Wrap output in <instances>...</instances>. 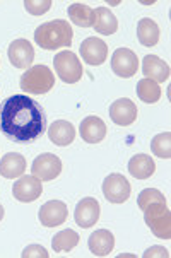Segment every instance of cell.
<instances>
[{
	"label": "cell",
	"mask_w": 171,
	"mask_h": 258,
	"mask_svg": "<svg viewBox=\"0 0 171 258\" xmlns=\"http://www.w3.org/2000/svg\"><path fill=\"white\" fill-rule=\"evenodd\" d=\"M156 171L154 159L147 154H137L129 161V173L137 180H147Z\"/></svg>",
	"instance_id": "obj_20"
},
{
	"label": "cell",
	"mask_w": 171,
	"mask_h": 258,
	"mask_svg": "<svg viewBox=\"0 0 171 258\" xmlns=\"http://www.w3.org/2000/svg\"><path fill=\"white\" fill-rule=\"evenodd\" d=\"M31 171H33V176H36L38 180L51 181L62 173V161H60L59 156L45 152V154L38 156L36 159L33 161Z\"/></svg>",
	"instance_id": "obj_7"
},
{
	"label": "cell",
	"mask_w": 171,
	"mask_h": 258,
	"mask_svg": "<svg viewBox=\"0 0 171 258\" xmlns=\"http://www.w3.org/2000/svg\"><path fill=\"white\" fill-rule=\"evenodd\" d=\"M69 211L67 205L62 200H50L45 205H41L39 209V222L45 227H55V226H62L67 221Z\"/></svg>",
	"instance_id": "obj_10"
},
{
	"label": "cell",
	"mask_w": 171,
	"mask_h": 258,
	"mask_svg": "<svg viewBox=\"0 0 171 258\" xmlns=\"http://www.w3.org/2000/svg\"><path fill=\"white\" fill-rule=\"evenodd\" d=\"M43 191V185L41 180H38L36 176H21L19 180L14 183L12 186V195H14L16 200L19 202H34L36 199H39Z\"/></svg>",
	"instance_id": "obj_9"
},
{
	"label": "cell",
	"mask_w": 171,
	"mask_h": 258,
	"mask_svg": "<svg viewBox=\"0 0 171 258\" xmlns=\"http://www.w3.org/2000/svg\"><path fill=\"white\" fill-rule=\"evenodd\" d=\"M130 183L129 180L124 176V174H118V173H111L104 178L103 181V194L106 197L108 202L111 204H124L129 200L130 197Z\"/></svg>",
	"instance_id": "obj_6"
},
{
	"label": "cell",
	"mask_w": 171,
	"mask_h": 258,
	"mask_svg": "<svg viewBox=\"0 0 171 258\" xmlns=\"http://www.w3.org/2000/svg\"><path fill=\"white\" fill-rule=\"evenodd\" d=\"M53 65L56 76L62 79L64 82H67V84H76V82L81 81L82 74H84L81 60L70 50H64L60 53H56L53 58Z\"/></svg>",
	"instance_id": "obj_5"
},
{
	"label": "cell",
	"mask_w": 171,
	"mask_h": 258,
	"mask_svg": "<svg viewBox=\"0 0 171 258\" xmlns=\"http://www.w3.org/2000/svg\"><path fill=\"white\" fill-rule=\"evenodd\" d=\"M26 171V159L17 152H9L0 159V174L7 180L21 178Z\"/></svg>",
	"instance_id": "obj_19"
},
{
	"label": "cell",
	"mask_w": 171,
	"mask_h": 258,
	"mask_svg": "<svg viewBox=\"0 0 171 258\" xmlns=\"http://www.w3.org/2000/svg\"><path fill=\"white\" fill-rule=\"evenodd\" d=\"M164 195L161 194L159 190H156V188H146V190H142L137 197V204H139V209L140 211H144V209L147 207V205L154 204V202H163Z\"/></svg>",
	"instance_id": "obj_27"
},
{
	"label": "cell",
	"mask_w": 171,
	"mask_h": 258,
	"mask_svg": "<svg viewBox=\"0 0 171 258\" xmlns=\"http://www.w3.org/2000/svg\"><path fill=\"white\" fill-rule=\"evenodd\" d=\"M137 38L140 45L144 46L157 45V41H159V26L152 19H149V17H144L137 24Z\"/></svg>",
	"instance_id": "obj_22"
},
{
	"label": "cell",
	"mask_w": 171,
	"mask_h": 258,
	"mask_svg": "<svg viewBox=\"0 0 171 258\" xmlns=\"http://www.w3.org/2000/svg\"><path fill=\"white\" fill-rule=\"evenodd\" d=\"M137 96L147 104L157 103L161 98V87L157 86L154 81L142 79V81H139V84H137Z\"/></svg>",
	"instance_id": "obj_25"
},
{
	"label": "cell",
	"mask_w": 171,
	"mask_h": 258,
	"mask_svg": "<svg viewBox=\"0 0 171 258\" xmlns=\"http://www.w3.org/2000/svg\"><path fill=\"white\" fill-rule=\"evenodd\" d=\"M51 0H41V2H36V0H26L24 2V7L29 14L33 16H41V14H46L48 11L51 9Z\"/></svg>",
	"instance_id": "obj_28"
},
{
	"label": "cell",
	"mask_w": 171,
	"mask_h": 258,
	"mask_svg": "<svg viewBox=\"0 0 171 258\" xmlns=\"http://www.w3.org/2000/svg\"><path fill=\"white\" fill-rule=\"evenodd\" d=\"M144 219L152 234L161 239L171 238V214L168 211L166 200L163 202H154L144 209Z\"/></svg>",
	"instance_id": "obj_4"
},
{
	"label": "cell",
	"mask_w": 171,
	"mask_h": 258,
	"mask_svg": "<svg viewBox=\"0 0 171 258\" xmlns=\"http://www.w3.org/2000/svg\"><path fill=\"white\" fill-rule=\"evenodd\" d=\"M142 72L146 79L154 81L156 84L166 82L169 79V65L156 55H147L142 60Z\"/></svg>",
	"instance_id": "obj_16"
},
{
	"label": "cell",
	"mask_w": 171,
	"mask_h": 258,
	"mask_svg": "<svg viewBox=\"0 0 171 258\" xmlns=\"http://www.w3.org/2000/svg\"><path fill=\"white\" fill-rule=\"evenodd\" d=\"M87 246L94 256H106L115 248V236L108 229H98L89 236Z\"/></svg>",
	"instance_id": "obj_17"
},
{
	"label": "cell",
	"mask_w": 171,
	"mask_h": 258,
	"mask_svg": "<svg viewBox=\"0 0 171 258\" xmlns=\"http://www.w3.org/2000/svg\"><path fill=\"white\" fill-rule=\"evenodd\" d=\"M2 219H4V207L0 205V221H2Z\"/></svg>",
	"instance_id": "obj_31"
},
{
	"label": "cell",
	"mask_w": 171,
	"mask_h": 258,
	"mask_svg": "<svg viewBox=\"0 0 171 258\" xmlns=\"http://www.w3.org/2000/svg\"><path fill=\"white\" fill-rule=\"evenodd\" d=\"M79 239L81 238H79V234L74 229H64L53 236L51 244H53V250L56 253H64V251L74 250L79 244Z\"/></svg>",
	"instance_id": "obj_24"
},
{
	"label": "cell",
	"mask_w": 171,
	"mask_h": 258,
	"mask_svg": "<svg viewBox=\"0 0 171 258\" xmlns=\"http://www.w3.org/2000/svg\"><path fill=\"white\" fill-rule=\"evenodd\" d=\"M74 31L69 21L55 19L41 24L34 31V41L43 50H56V48H67L72 45Z\"/></svg>",
	"instance_id": "obj_2"
},
{
	"label": "cell",
	"mask_w": 171,
	"mask_h": 258,
	"mask_svg": "<svg viewBox=\"0 0 171 258\" xmlns=\"http://www.w3.org/2000/svg\"><path fill=\"white\" fill-rule=\"evenodd\" d=\"M23 258H48L50 253H48L45 248L39 246V244H29L28 248H24V251L21 253Z\"/></svg>",
	"instance_id": "obj_29"
},
{
	"label": "cell",
	"mask_w": 171,
	"mask_h": 258,
	"mask_svg": "<svg viewBox=\"0 0 171 258\" xmlns=\"http://www.w3.org/2000/svg\"><path fill=\"white\" fill-rule=\"evenodd\" d=\"M9 60L16 69H28L34 60V48L28 39L19 38L9 46Z\"/></svg>",
	"instance_id": "obj_13"
},
{
	"label": "cell",
	"mask_w": 171,
	"mask_h": 258,
	"mask_svg": "<svg viewBox=\"0 0 171 258\" xmlns=\"http://www.w3.org/2000/svg\"><path fill=\"white\" fill-rule=\"evenodd\" d=\"M48 137L55 146L65 147L69 144H72L74 139H76V128L67 120H56L48 128Z\"/></svg>",
	"instance_id": "obj_18"
},
{
	"label": "cell",
	"mask_w": 171,
	"mask_h": 258,
	"mask_svg": "<svg viewBox=\"0 0 171 258\" xmlns=\"http://www.w3.org/2000/svg\"><path fill=\"white\" fill-rule=\"evenodd\" d=\"M154 256H161V258H168L169 256V253L166 248L163 246H152V248H149V250L144 253V258H154Z\"/></svg>",
	"instance_id": "obj_30"
},
{
	"label": "cell",
	"mask_w": 171,
	"mask_h": 258,
	"mask_svg": "<svg viewBox=\"0 0 171 258\" xmlns=\"http://www.w3.org/2000/svg\"><path fill=\"white\" fill-rule=\"evenodd\" d=\"M74 219L81 227H91L94 226L99 219V202L93 197H86L77 204Z\"/></svg>",
	"instance_id": "obj_14"
},
{
	"label": "cell",
	"mask_w": 171,
	"mask_h": 258,
	"mask_svg": "<svg viewBox=\"0 0 171 258\" xmlns=\"http://www.w3.org/2000/svg\"><path fill=\"white\" fill-rule=\"evenodd\" d=\"M93 28L96 29V33L99 34H115L118 29V21L115 14L109 11L108 7H98L94 11V21H93Z\"/></svg>",
	"instance_id": "obj_21"
},
{
	"label": "cell",
	"mask_w": 171,
	"mask_h": 258,
	"mask_svg": "<svg viewBox=\"0 0 171 258\" xmlns=\"http://www.w3.org/2000/svg\"><path fill=\"white\" fill-rule=\"evenodd\" d=\"M81 137L87 144H99L106 137V125L99 116H86L81 121Z\"/></svg>",
	"instance_id": "obj_15"
},
{
	"label": "cell",
	"mask_w": 171,
	"mask_h": 258,
	"mask_svg": "<svg viewBox=\"0 0 171 258\" xmlns=\"http://www.w3.org/2000/svg\"><path fill=\"white\" fill-rule=\"evenodd\" d=\"M69 19L79 28H93L94 11L86 4H72L69 7Z\"/></svg>",
	"instance_id": "obj_23"
},
{
	"label": "cell",
	"mask_w": 171,
	"mask_h": 258,
	"mask_svg": "<svg viewBox=\"0 0 171 258\" xmlns=\"http://www.w3.org/2000/svg\"><path fill=\"white\" fill-rule=\"evenodd\" d=\"M139 69V58L129 48H118L111 56V71L118 77H132L137 74Z\"/></svg>",
	"instance_id": "obj_8"
},
{
	"label": "cell",
	"mask_w": 171,
	"mask_h": 258,
	"mask_svg": "<svg viewBox=\"0 0 171 258\" xmlns=\"http://www.w3.org/2000/svg\"><path fill=\"white\" fill-rule=\"evenodd\" d=\"M0 130L14 142H31L45 134L46 116L34 99L16 94L0 104Z\"/></svg>",
	"instance_id": "obj_1"
},
{
	"label": "cell",
	"mask_w": 171,
	"mask_h": 258,
	"mask_svg": "<svg viewBox=\"0 0 171 258\" xmlns=\"http://www.w3.org/2000/svg\"><path fill=\"white\" fill-rule=\"evenodd\" d=\"M21 89L28 94H46L55 86V76L46 65H34L21 76Z\"/></svg>",
	"instance_id": "obj_3"
},
{
	"label": "cell",
	"mask_w": 171,
	"mask_h": 258,
	"mask_svg": "<svg viewBox=\"0 0 171 258\" xmlns=\"http://www.w3.org/2000/svg\"><path fill=\"white\" fill-rule=\"evenodd\" d=\"M109 118L113 120V123L120 126H129L137 120V106L129 98L117 99L109 106Z\"/></svg>",
	"instance_id": "obj_11"
},
{
	"label": "cell",
	"mask_w": 171,
	"mask_h": 258,
	"mask_svg": "<svg viewBox=\"0 0 171 258\" xmlns=\"http://www.w3.org/2000/svg\"><path fill=\"white\" fill-rule=\"evenodd\" d=\"M151 149L157 157H161V159H169L171 157V132L156 135L151 142Z\"/></svg>",
	"instance_id": "obj_26"
},
{
	"label": "cell",
	"mask_w": 171,
	"mask_h": 258,
	"mask_svg": "<svg viewBox=\"0 0 171 258\" xmlns=\"http://www.w3.org/2000/svg\"><path fill=\"white\" fill-rule=\"evenodd\" d=\"M81 55L82 60L89 65H101L103 62H106L108 56V46L103 39L99 38H86L84 41L81 43Z\"/></svg>",
	"instance_id": "obj_12"
}]
</instances>
